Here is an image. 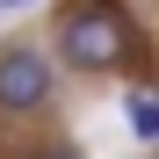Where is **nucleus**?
<instances>
[{
	"instance_id": "obj_1",
	"label": "nucleus",
	"mask_w": 159,
	"mask_h": 159,
	"mask_svg": "<svg viewBox=\"0 0 159 159\" xmlns=\"http://www.w3.org/2000/svg\"><path fill=\"white\" fill-rule=\"evenodd\" d=\"M145 58L138 22L123 15V0H65L58 29H51V65L72 72H130Z\"/></svg>"
},
{
	"instance_id": "obj_2",
	"label": "nucleus",
	"mask_w": 159,
	"mask_h": 159,
	"mask_svg": "<svg viewBox=\"0 0 159 159\" xmlns=\"http://www.w3.org/2000/svg\"><path fill=\"white\" fill-rule=\"evenodd\" d=\"M58 101V65L43 43H7L0 51V116H43Z\"/></svg>"
},
{
	"instance_id": "obj_3",
	"label": "nucleus",
	"mask_w": 159,
	"mask_h": 159,
	"mask_svg": "<svg viewBox=\"0 0 159 159\" xmlns=\"http://www.w3.org/2000/svg\"><path fill=\"white\" fill-rule=\"evenodd\" d=\"M130 138L159 145V87H130Z\"/></svg>"
},
{
	"instance_id": "obj_4",
	"label": "nucleus",
	"mask_w": 159,
	"mask_h": 159,
	"mask_svg": "<svg viewBox=\"0 0 159 159\" xmlns=\"http://www.w3.org/2000/svg\"><path fill=\"white\" fill-rule=\"evenodd\" d=\"M29 159H87V152H72V145H43V152H29Z\"/></svg>"
},
{
	"instance_id": "obj_5",
	"label": "nucleus",
	"mask_w": 159,
	"mask_h": 159,
	"mask_svg": "<svg viewBox=\"0 0 159 159\" xmlns=\"http://www.w3.org/2000/svg\"><path fill=\"white\" fill-rule=\"evenodd\" d=\"M0 7H36V0H0Z\"/></svg>"
}]
</instances>
